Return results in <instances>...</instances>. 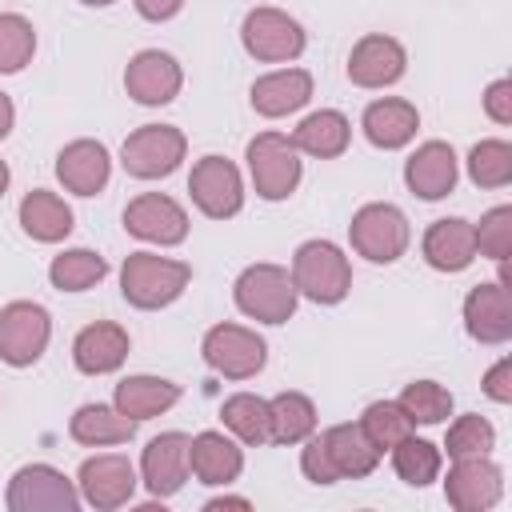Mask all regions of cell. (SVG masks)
Segmentation results:
<instances>
[{"label": "cell", "mask_w": 512, "mask_h": 512, "mask_svg": "<svg viewBox=\"0 0 512 512\" xmlns=\"http://www.w3.org/2000/svg\"><path fill=\"white\" fill-rule=\"evenodd\" d=\"M380 452L372 448V440L360 432V424H336L320 436L308 440L304 456H300V468L312 484H336V480H356V476H368L376 468Z\"/></svg>", "instance_id": "6da1fadb"}, {"label": "cell", "mask_w": 512, "mask_h": 512, "mask_svg": "<svg viewBox=\"0 0 512 512\" xmlns=\"http://www.w3.org/2000/svg\"><path fill=\"white\" fill-rule=\"evenodd\" d=\"M192 280V268L184 260L152 256V252H132L120 268V292L136 308H164L172 304Z\"/></svg>", "instance_id": "7a4b0ae2"}, {"label": "cell", "mask_w": 512, "mask_h": 512, "mask_svg": "<svg viewBox=\"0 0 512 512\" xmlns=\"http://www.w3.org/2000/svg\"><path fill=\"white\" fill-rule=\"evenodd\" d=\"M292 284L300 296H308L316 304H340L352 288L348 256L328 240H308L292 256Z\"/></svg>", "instance_id": "3957f363"}, {"label": "cell", "mask_w": 512, "mask_h": 512, "mask_svg": "<svg viewBox=\"0 0 512 512\" xmlns=\"http://www.w3.org/2000/svg\"><path fill=\"white\" fill-rule=\"evenodd\" d=\"M296 284L284 268L276 264H252L236 280V304L244 316L264 320V324H284L296 312Z\"/></svg>", "instance_id": "277c9868"}, {"label": "cell", "mask_w": 512, "mask_h": 512, "mask_svg": "<svg viewBox=\"0 0 512 512\" xmlns=\"http://www.w3.org/2000/svg\"><path fill=\"white\" fill-rule=\"evenodd\" d=\"M248 172L264 200H284L300 184V156L296 144L280 132H260L248 144Z\"/></svg>", "instance_id": "5b68a950"}, {"label": "cell", "mask_w": 512, "mask_h": 512, "mask_svg": "<svg viewBox=\"0 0 512 512\" xmlns=\"http://www.w3.org/2000/svg\"><path fill=\"white\" fill-rule=\"evenodd\" d=\"M348 236H352V248L368 256L372 264H392L408 248V220L392 204H364L352 216Z\"/></svg>", "instance_id": "8992f818"}, {"label": "cell", "mask_w": 512, "mask_h": 512, "mask_svg": "<svg viewBox=\"0 0 512 512\" xmlns=\"http://www.w3.org/2000/svg\"><path fill=\"white\" fill-rule=\"evenodd\" d=\"M120 160H124V172L136 180L168 176L184 160V132L172 124H144L124 140Z\"/></svg>", "instance_id": "52a82bcc"}, {"label": "cell", "mask_w": 512, "mask_h": 512, "mask_svg": "<svg viewBox=\"0 0 512 512\" xmlns=\"http://www.w3.org/2000/svg\"><path fill=\"white\" fill-rule=\"evenodd\" d=\"M80 496L72 480L48 464H28L8 484V508L12 512H76Z\"/></svg>", "instance_id": "ba28073f"}, {"label": "cell", "mask_w": 512, "mask_h": 512, "mask_svg": "<svg viewBox=\"0 0 512 512\" xmlns=\"http://www.w3.org/2000/svg\"><path fill=\"white\" fill-rule=\"evenodd\" d=\"M240 36H244V48L256 60H268V64L296 60L304 52V28L280 8H252L244 16Z\"/></svg>", "instance_id": "9c48e42d"}, {"label": "cell", "mask_w": 512, "mask_h": 512, "mask_svg": "<svg viewBox=\"0 0 512 512\" xmlns=\"http://www.w3.org/2000/svg\"><path fill=\"white\" fill-rule=\"evenodd\" d=\"M188 192L196 200V208L212 220H228L240 212L244 204V184H240V172L232 160L224 156H204L196 160L192 176H188Z\"/></svg>", "instance_id": "30bf717a"}, {"label": "cell", "mask_w": 512, "mask_h": 512, "mask_svg": "<svg viewBox=\"0 0 512 512\" xmlns=\"http://www.w3.org/2000/svg\"><path fill=\"white\" fill-rule=\"evenodd\" d=\"M204 360L228 376V380H248L264 368L268 360V348L264 340L252 332V328H240V324H216L208 336H204Z\"/></svg>", "instance_id": "8fae6325"}, {"label": "cell", "mask_w": 512, "mask_h": 512, "mask_svg": "<svg viewBox=\"0 0 512 512\" xmlns=\"http://www.w3.org/2000/svg\"><path fill=\"white\" fill-rule=\"evenodd\" d=\"M48 312L40 304H28V300H16L0 312V360H8L12 368H24V364H36L40 352L48 348Z\"/></svg>", "instance_id": "7c38bea8"}, {"label": "cell", "mask_w": 512, "mask_h": 512, "mask_svg": "<svg viewBox=\"0 0 512 512\" xmlns=\"http://www.w3.org/2000/svg\"><path fill=\"white\" fill-rule=\"evenodd\" d=\"M500 492H504V476L488 456L456 460L448 480H444V496L456 512H484L500 500Z\"/></svg>", "instance_id": "4fadbf2b"}, {"label": "cell", "mask_w": 512, "mask_h": 512, "mask_svg": "<svg viewBox=\"0 0 512 512\" xmlns=\"http://www.w3.org/2000/svg\"><path fill=\"white\" fill-rule=\"evenodd\" d=\"M80 492L92 508H120L132 500L136 492V468L128 456L120 452H104V456H88L80 464Z\"/></svg>", "instance_id": "5bb4252c"}, {"label": "cell", "mask_w": 512, "mask_h": 512, "mask_svg": "<svg viewBox=\"0 0 512 512\" xmlns=\"http://www.w3.org/2000/svg\"><path fill=\"white\" fill-rule=\"evenodd\" d=\"M124 228L152 244H180L188 236V216L172 196L144 192L124 208Z\"/></svg>", "instance_id": "9a60e30c"}, {"label": "cell", "mask_w": 512, "mask_h": 512, "mask_svg": "<svg viewBox=\"0 0 512 512\" xmlns=\"http://www.w3.org/2000/svg\"><path fill=\"white\" fill-rule=\"evenodd\" d=\"M188 444L192 440L184 432H164V436L148 440L140 468H144V484L156 500L176 496L184 488V480H188Z\"/></svg>", "instance_id": "2e32d148"}, {"label": "cell", "mask_w": 512, "mask_h": 512, "mask_svg": "<svg viewBox=\"0 0 512 512\" xmlns=\"http://www.w3.org/2000/svg\"><path fill=\"white\" fill-rule=\"evenodd\" d=\"M124 88L132 100L156 108V104H168L176 92H180V64L168 56V52H136L128 60V72H124Z\"/></svg>", "instance_id": "e0dca14e"}, {"label": "cell", "mask_w": 512, "mask_h": 512, "mask_svg": "<svg viewBox=\"0 0 512 512\" xmlns=\"http://www.w3.org/2000/svg\"><path fill=\"white\" fill-rule=\"evenodd\" d=\"M404 48L392 40V36H364L352 56H348V80L360 84V88H384V84H396L404 76Z\"/></svg>", "instance_id": "ac0fdd59"}, {"label": "cell", "mask_w": 512, "mask_h": 512, "mask_svg": "<svg viewBox=\"0 0 512 512\" xmlns=\"http://www.w3.org/2000/svg\"><path fill=\"white\" fill-rule=\"evenodd\" d=\"M108 172H112V160L100 140H72L56 156V176L76 196H96L108 184Z\"/></svg>", "instance_id": "d6986e66"}, {"label": "cell", "mask_w": 512, "mask_h": 512, "mask_svg": "<svg viewBox=\"0 0 512 512\" xmlns=\"http://www.w3.org/2000/svg\"><path fill=\"white\" fill-rule=\"evenodd\" d=\"M464 324L480 344H504L512 336V300L504 284H476L464 300Z\"/></svg>", "instance_id": "ffe728a7"}, {"label": "cell", "mask_w": 512, "mask_h": 512, "mask_svg": "<svg viewBox=\"0 0 512 512\" xmlns=\"http://www.w3.org/2000/svg\"><path fill=\"white\" fill-rule=\"evenodd\" d=\"M404 180H408V188H412L416 196H424V200L448 196L452 184H456V152H452L444 140L420 144V148L408 156V164H404Z\"/></svg>", "instance_id": "44dd1931"}, {"label": "cell", "mask_w": 512, "mask_h": 512, "mask_svg": "<svg viewBox=\"0 0 512 512\" xmlns=\"http://www.w3.org/2000/svg\"><path fill=\"white\" fill-rule=\"evenodd\" d=\"M128 356V332L120 324H108V320H96L88 324L76 344H72V360L80 372L88 376H104V372H116Z\"/></svg>", "instance_id": "7402d4cb"}, {"label": "cell", "mask_w": 512, "mask_h": 512, "mask_svg": "<svg viewBox=\"0 0 512 512\" xmlns=\"http://www.w3.org/2000/svg\"><path fill=\"white\" fill-rule=\"evenodd\" d=\"M424 260L440 272H464L476 260V224L468 220H436L424 232Z\"/></svg>", "instance_id": "603a6c76"}, {"label": "cell", "mask_w": 512, "mask_h": 512, "mask_svg": "<svg viewBox=\"0 0 512 512\" xmlns=\"http://www.w3.org/2000/svg\"><path fill=\"white\" fill-rule=\"evenodd\" d=\"M312 96V76L304 68H280L252 84V108L260 116H288Z\"/></svg>", "instance_id": "cb8c5ba5"}, {"label": "cell", "mask_w": 512, "mask_h": 512, "mask_svg": "<svg viewBox=\"0 0 512 512\" xmlns=\"http://www.w3.org/2000/svg\"><path fill=\"white\" fill-rule=\"evenodd\" d=\"M188 468L200 476V484H232L244 468V456L224 432H200L188 444Z\"/></svg>", "instance_id": "d4e9b609"}, {"label": "cell", "mask_w": 512, "mask_h": 512, "mask_svg": "<svg viewBox=\"0 0 512 512\" xmlns=\"http://www.w3.org/2000/svg\"><path fill=\"white\" fill-rule=\"evenodd\" d=\"M416 124H420V112L416 104L408 100H376L364 108V136L376 144V148H404L412 136H416Z\"/></svg>", "instance_id": "484cf974"}, {"label": "cell", "mask_w": 512, "mask_h": 512, "mask_svg": "<svg viewBox=\"0 0 512 512\" xmlns=\"http://www.w3.org/2000/svg\"><path fill=\"white\" fill-rule=\"evenodd\" d=\"M180 400V388L160 376H128L116 384V408L132 420H152Z\"/></svg>", "instance_id": "4316f807"}, {"label": "cell", "mask_w": 512, "mask_h": 512, "mask_svg": "<svg viewBox=\"0 0 512 512\" xmlns=\"http://www.w3.org/2000/svg\"><path fill=\"white\" fill-rule=\"evenodd\" d=\"M68 432H72V440H80V444H88V448L124 444V440L136 436V420L124 416L120 408H108V404H84V408H76Z\"/></svg>", "instance_id": "83f0119b"}, {"label": "cell", "mask_w": 512, "mask_h": 512, "mask_svg": "<svg viewBox=\"0 0 512 512\" xmlns=\"http://www.w3.org/2000/svg\"><path fill=\"white\" fill-rule=\"evenodd\" d=\"M20 224H24V232H28L32 240L56 244V240H64V236L72 232V208H68L56 192L36 188V192H28V196L20 200Z\"/></svg>", "instance_id": "f1b7e54d"}, {"label": "cell", "mask_w": 512, "mask_h": 512, "mask_svg": "<svg viewBox=\"0 0 512 512\" xmlns=\"http://www.w3.org/2000/svg\"><path fill=\"white\" fill-rule=\"evenodd\" d=\"M348 136H352L348 120H344L340 112H332V108H320V112H312L308 120H300L292 144H296V152L332 160V156H340V152L348 148Z\"/></svg>", "instance_id": "f546056e"}, {"label": "cell", "mask_w": 512, "mask_h": 512, "mask_svg": "<svg viewBox=\"0 0 512 512\" xmlns=\"http://www.w3.org/2000/svg\"><path fill=\"white\" fill-rule=\"evenodd\" d=\"M268 420L276 444H300L316 428V408L304 392H280L276 400H268Z\"/></svg>", "instance_id": "4dcf8cb0"}, {"label": "cell", "mask_w": 512, "mask_h": 512, "mask_svg": "<svg viewBox=\"0 0 512 512\" xmlns=\"http://www.w3.org/2000/svg\"><path fill=\"white\" fill-rule=\"evenodd\" d=\"M224 424L244 440V444H268L272 440V420H268V400L252 396V392H236L224 400L220 408Z\"/></svg>", "instance_id": "1f68e13d"}, {"label": "cell", "mask_w": 512, "mask_h": 512, "mask_svg": "<svg viewBox=\"0 0 512 512\" xmlns=\"http://www.w3.org/2000/svg\"><path fill=\"white\" fill-rule=\"evenodd\" d=\"M360 432L372 440V448L376 452H392L404 436H412V416L400 408V400H376V404H368L364 408V416H360Z\"/></svg>", "instance_id": "d6a6232c"}, {"label": "cell", "mask_w": 512, "mask_h": 512, "mask_svg": "<svg viewBox=\"0 0 512 512\" xmlns=\"http://www.w3.org/2000/svg\"><path fill=\"white\" fill-rule=\"evenodd\" d=\"M104 272H108L104 256H96V252H88V248L60 252V256L52 260V268H48V276H52V284H56L60 292H84V288H92L96 280H104Z\"/></svg>", "instance_id": "836d02e7"}, {"label": "cell", "mask_w": 512, "mask_h": 512, "mask_svg": "<svg viewBox=\"0 0 512 512\" xmlns=\"http://www.w3.org/2000/svg\"><path fill=\"white\" fill-rule=\"evenodd\" d=\"M392 464H396L400 480L412 484V488H424V484H432L440 476V452H436V444L416 440V436H404L392 448Z\"/></svg>", "instance_id": "e575fe53"}, {"label": "cell", "mask_w": 512, "mask_h": 512, "mask_svg": "<svg viewBox=\"0 0 512 512\" xmlns=\"http://www.w3.org/2000/svg\"><path fill=\"white\" fill-rule=\"evenodd\" d=\"M468 176L480 188H504L512 180V148L504 140H480L468 156Z\"/></svg>", "instance_id": "d590c367"}, {"label": "cell", "mask_w": 512, "mask_h": 512, "mask_svg": "<svg viewBox=\"0 0 512 512\" xmlns=\"http://www.w3.org/2000/svg\"><path fill=\"white\" fill-rule=\"evenodd\" d=\"M400 408L412 416V424H440L452 412V392L436 380H416L400 392Z\"/></svg>", "instance_id": "8d00e7d4"}, {"label": "cell", "mask_w": 512, "mask_h": 512, "mask_svg": "<svg viewBox=\"0 0 512 512\" xmlns=\"http://www.w3.org/2000/svg\"><path fill=\"white\" fill-rule=\"evenodd\" d=\"M36 52V32L24 16L0 12V72H20Z\"/></svg>", "instance_id": "74e56055"}, {"label": "cell", "mask_w": 512, "mask_h": 512, "mask_svg": "<svg viewBox=\"0 0 512 512\" xmlns=\"http://www.w3.org/2000/svg\"><path fill=\"white\" fill-rule=\"evenodd\" d=\"M496 444V432L484 416H460L452 428H448V456L452 460H464V456H488Z\"/></svg>", "instance_id": "f35d334b"}, {"label": "cell", "mask_w": 512, "mask_h": 512, "mask_svg": "<svg viewBox=\"0 0 512 512\" xmlns=\"http://www.w3.org/2000/svg\"><path fill=\"white\" fill-rule=\"evenodd\" d=\"M476 252H484V256H492V260H508V252H512V208H492L484 220H480V228H476Z\"/></svg>", "instance_id": "ab89813d"}, {"label": "cell", "mask_w": 512, "mask_h": 512, "mask_svg": "<svg viewBox=\"0 0 512 512\" xmlns=\"http://www.w3.org/2000/svg\"><path fill=\"white\" fill-rule=\"evenodd\" d=\"M484 392H488L496 404H508V400H512V360H508V356L496 360V364L488 368V376H484Z\"/></svg>", "instance_id": "60d3db41"}, {"label": "cell", "mask_w": 512, "mask_h": 512, "mask_svg": "<svg viewBox=\"0 0 512 512\" xmlns=\"http://www.w3.org/2000/svg\"><path fill=\"white\" fill-rule=\"evenodd\" d=\"M484 108L496 124H512V80H496L484 96Z\"/></svg>", "instance_id": "b9f144b4"}, {"label": "cell", "mask_w": 512, "mask_h": 512, "mask_svg": "<svg viewBox=\"0 0 512 512\" xmlns=\"http://www.w3.org/2000/svg\"><path fill=\"white\" fill-rule=\"evenodd\" d=\"M180 4H184V0H136V12H140L144 20H168V16L180 12Z\"/></svg>", "instance_id": "7bdbcfd3"}, {"label": "cell", "mask_w": 512, "mask_h": 512, "mask_svg": "<svg viewBox=\"0 0 512 512\" xmlns=\"http://www.w3.org/2000/svg\"><path fill=\"white\" fill-rule=\"evenodd\" d=\"M220 508H252L244 496H220V500H212L208 504V512H220Z\"/></svg>", "instance_id": "ee69618b"}, {"label": "cell", "mask_w": 512, "mask_h": 512, "mask_svg": "<svg viewBox=\"0 0 512 512\" xmlns=\"http://www.w3.org/2000/svg\"><path fill=\"white\" fill-rule=\"evenodd\" d=\"M8 128H12V100L0 92V140L8 136Z\"/></svg>", "instance_id": "f6af8a7d"}, {"label": "cell", "mask_w": 512, "mask_h": 512, "mask_svg": "<svg viewBox=\"0 0 512 512\" xmlns=\"http://www.w3.org/2000/svg\"><path fill=\"white\" fill-rule=\"evenodd\" d=\"M4 188H8V168H4V160H0V196H4Z\"/></svg>", "instance_id": "bcb514c9"}, {"label": "cell", "mask_w": 512, "mask_h": 512, "mask_svg": "<svg viewBox=\"0 0 512 512\" xmlns=\"http://www.w3.org/2000/svg\"><path fill=\"white\" fill-rule=\"evenodd\" d=\"M80 4H92V8H104V4H112V0H80Z\"/></svg>", "instance_id": "7dc6e473"}]
</instances>
